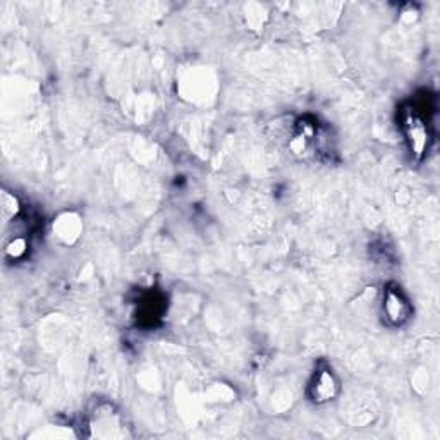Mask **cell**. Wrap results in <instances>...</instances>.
<instances>
[{"mask_svg": "<svg viewBox=\"0 0 440 440\" xmlns=\"http://www.w3.org/2000/svg\"><path fill=\"white\" fill-rule=\"evenodd\" d=\"M384 313L392 325H403L410 318V303L404 299L401 291L387 289V292L384 296Z\"/></svg>", "mask_w": 440, "mask_h": 440, "instance_id": "obj_2", "label": "cell"}, {"mask_svg": "<svg viewBox=\"0 0 440 440\" xmlns=\"http://www.w3.org/2000/svg\"><path fill=\"white\" fill-rule=\"evenodd\" d=\"M53 229H57V236H59V238H62L64 241L71 243L80 236V231H81L80 219L71 215V222L69 225H67V217L62 215L59 220H57V224L53 225Z\"/></svg>", "mask_w": 440, "mask_h": 440, "instance_id": "obj_4", "label": "cell"}, {"mask_svg": "<svg viewBox=\"0 0 440 440\" xmlns=\"http://www.w3.org/2000/svg\"><path fill=\"white\" fill-rule=\"evenodd\" d=\"M19 212V203H17V198L10 193L3 191L2 193V217L3 222H9L10 219L17 215Z\"/></svg>", "mask_w": 440, "mask_h": 440, "instance_id": "obj_5", "label": "cell"}, {"mask_svg": "<svg viewBox=\"0 0 440 440\" xmlns=\"http://www.w3.org/2000/svg\"><path fill=\"white\" fill-rule=\"evenodd\" d=\"M403 127L406 132V138L410 141L411 150L416 155H421L428 145V124L420 116L418 109L410 107L403 116Z\"/></svg>", "mask_w": 440, "mask_h": 440, "instance_id": "obj_1", "label": "cell"}, {"mask_svg": "<svg viewBox=\"0 0 440 440\" xmlns=\"http://www.w3.org/2000/svg\"><path fill=\"white\" fill-rule=\"evenodd\" d=\"M26 241H24V238H14V241L10 243V245H7L6 252L7 255H10L12 258H21V256L26 253Z\"/></svg>", "mask_w": 440, "mask_h": 440, "instance_id": "obj_6", "label": "cell"}, {"mask_svg": "<svg viewBox=\"0 0 440 440\" xmlns=\"http://www.w3.org/2000/svg\"><path fill=\"white\" fill-rule=\"evenodd\" d=\"M311 397L315 403H327L334 399L339 392V384L335 380L334 373L328 370H322L315 375V380L310 387Z\"/></svg>", "mask_w": 440, "mask_h": 440, "instance_id": "obj_3", "label": "cell"}]
</instances>
